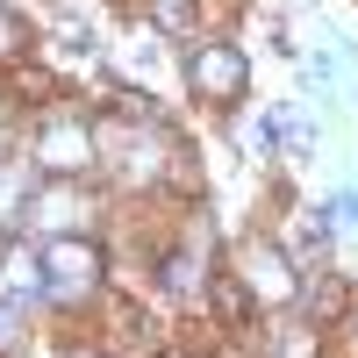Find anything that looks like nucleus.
I'll list each match as a JSON object with an SVG mask.
<instances>
[{
  "instance_id": "6",
  "label": "nucleus",
  "mask_w": 358,
  "mask_h": 358,
  "mask_svg": "<svg viewBox=\"0 0 358 358\" xmlns=\"http://www.w3.org/2000/svg\"><path fill=\"white\" fill-rule=\"evenodd\" d=\"M29 43H36V29H29L22 15L0 8V65H22V50H29Z\"/></svg>"
},
{
  "instance_id": "8",
  "label": "nucleus",
  "mask_w": 358,
  "mask_h": 358,
  "mask_svg": "<svg viewBox=\"0 0 358 358\" xmlns=\"http://www.w3.org/2000/svg\"><path fill=\"white\" fill-rule=\"evenodd\" d=\"M8 337H15V301H0V351H8Z\"/></svg>"
},
{
  "instance_id": "7",
  "label": "nucleus",
  "mask_w": 358,
  "mask_h": 358,
  "mask_svg": "<svg viewBox=\"0 0 358 358\" xmlns=\"http://www.w3.org/2000/svg\"><path fill=\"white\" fill-rule=\"evenodd\" d=\"M280 358H315V337L294 322V330H280Z\"/></svg>"
},
{
  "instance_id": "5",
  "label": "nucleus",
  "mask_w": 358,
  "mask_h": 358,
  "mask_svg": "<svg viewBox=\"0 0 358 358\" xmlns=\"http://www.w3.org/2000/svg\"><path fill=\"white\" fill-rule=\"evenodd\" d=\"M29 294H43V258L29 251V244H8L0 251V301H29Z\"/></svg>"
},
{
  "instance_id": "1",
  "label": "nucleus",
  "mask_w": 358,
  "mask_h": 358,
  "mask_svg": "<svg viewBox=\"0 0 358 358\" xmlns=\"http://www.w3.org/2000/svg\"><path fill=\"white\" fill-rule=\"evenodd\" d=\"M187 79H194V94L208 101V108H236L244 101V86H251V65H244V50L236 43H194V57H187Z\"/></svg>"
},
{
  "instance_id": "2",
  "label": "nucleus",
  "mask_w": 358,
  "mask_h": 358,
  "mask_svg": "<svg viewBox=\"0 0 358 358\" xmlns=\"http://www.w3.org/2000/svg\"><path fill=\"white\" fill-rule=\"evenodd\" d=\"M36 258H43V294H79L101 273V251L86 244V236H43Z\"/></svg>"
},
{
  "instance_id": "3",
  "label": "nucleus",
  "mask_w": 358,
  "mask_h": 358,
  "mask_svg": "<svg viewBox=\"0 0 358 358\" xmlns=\"http://www.w3.org/2000/svg\"><path fill=\"white\" fill-rule=\"evenodd\" d=\"M36 151H43V158H36L43 172L72 179V172H86V158H94V136H86V122H50Z\"/></svg>"
},
{
  "instance_id": "4",
  "label": "nucleus",
  "mask_w": 358,
  "mask_h": 358,
  "mask_svg": "<svg viewBox=\"0 0 358 358\" xmlns=\"http://www.w3.org/2000/svg\"><path fill=\"white\" fill-rule=\"evenodd\" d=\"M244 280H251L258 294H273V301H294V294H301V280H294V265H287L280 244H251V251H244Z\"/></svg>"
}]
</instances>
